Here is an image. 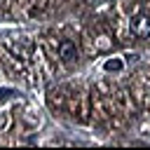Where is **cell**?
Masks as SVG:
<instances>
[{
  "instance_id": "6da1fadb",
  "label": "cell",
  "mask_w": 150,
  "mask_h": 150,
  "mask_svg": "<svg viewBox=\"0 0 150 150\" xmlns=\"http://www.w3.org/2000/svg\"><path fill=\"white\" fill-rule=\"evenodd\" d=\"M131 33L136 38H150V19L148 16H134L131 19Z\"/></svg>"
},
{
  "instance_id": "7a4b0ae2",
  "label": "cell",
  "mask_w": 150,
  "mask_h": 150,
  "mask_svg": "<svg viewBox=\"0 0 150 150\" xmlns=\"http://www.w3.org/2000/svg\"><path fill=\"white\" fill-rule=\"evenodd\" d=\"M59 54H61V59L66 61V63H70L75 56H77V49H75V42H70V40H63L61 45H59Z\"/></svg>"
},
{
  "instance_id": "3957f363",
  "label": "cell",
  "mask_w": 150,
  "mask_h": 150,
  "mask_svg": "<svg viewBox=\"0 0 150 150\" xmlns=\"http://www.w3.org/2000/svg\"><path fill=\"white\" fill-rule=\"evenodd\" d=\"M103 68H105V70H108V73H112V70H115V73H117V70H122V68H124V63H122V61H120V59H108V61H105V66H103Z\"/></svg>"
}]
</instances>
